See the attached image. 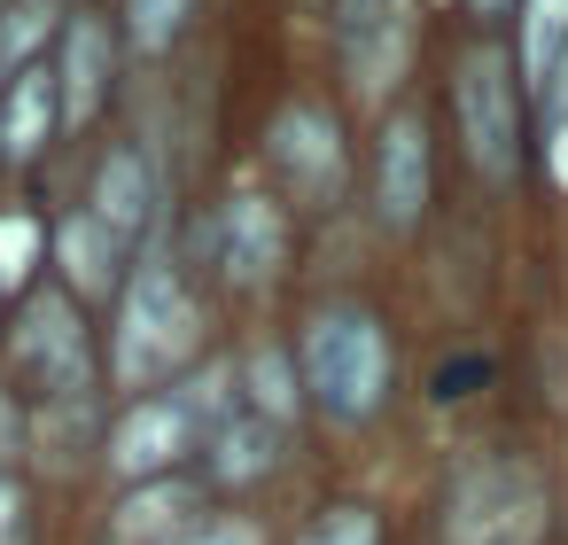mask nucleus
Wrapping results in <instances>:
<instances>
[{
    "instance_id": "4be33fe9",
    "label": "nucleus",
    "mask_w": 568,
    "mask_h": 545,
    "mask_svg": "<svg viewBox=\"0 0 568 545\" xmlns=\"http://www.w3.org/2000/svg\"><path fill=\"white\" fill-rule=\"evenodd\" d=\"M0 545H24V483L0 475Z\"/></svg>"
},
{
    "instance_id": "a211bd4d",
    "label": "nucleus",
    "mask_w": 568,
    "mask_h": 545,
    "mask_svg": "<svg viewBox=\"0 0 568 545\" xmlns=\"http://www.w3.org/2000/svg\"><path fill=\"white\" fill-rule=\"evenodd\" d=\"M187 9H195V0H125V40H133V55H164V48L187 32Z\"/></svg>"
},
{
    "instance_id": "f257e3e1",
    "label": "nucleus",
    "mask_w": 568,
    "mask_h": 545,
    "mask_svg": "<svg viewBox=\"0 0 568 545\" xmlns=\"http://www.w3.org/2000/svg\"><path fill=\"white\" fill-rule=\"evenodd\" d=\"M296 382L327 421H366L389 397V335L366 304H320L296 343Z\"/></svg>"
},
{
    "instance_id": "39448f33",
    "label": "nucleus",
    "mask_w": 568,
    "mask_h": 545,
    "mask_svg": "<svg viewBox=\"0 0 568 545\" xmlns=\"http://www.w3.org/2000/svg\"><path fill=\"white\" fill-rule=\"evenodd\" d=\"M444 545H545V483L529 460H483L444 498Z\"/></svg>"
},
{
    "instance_id": "a878e982",
    "label": "nucleus",
    "mask_w": 568,
    "mask_h": 545,
    "mask_svg": "<svg viewBox=\"0 0 568 545\" xmlns=\"http://www.w3.org/2000/svg\"><path fill=\"white\" fill-rule=\"evenodd\" d=\"M0 452H17V397L0 390Z\"/></svg>"
},
{
    "instance_id": "dca6fc26",
    "label": "nucleus",
    "mask_w": 568,
    "mask_h": 545,
    "mask_svg": "<svg viewBox=\"0 0 568 545\" xmlns=\"http://www.w3.org/2000/svg\"><path fill=\"white\" fill-rule=\"evenodd\" d=\"M273 444H281V428H273V421L234 413V421H219V428H211V475H219V483H257V475L273 467Z\"/></svg>"
},
{
    "instance_id": "5701e85b",
    "label": "nucleus",
    "mask_w": 568,
    "mask_h": 545,
    "mask_svg": "<svg viewBox=\"0 0 568 545\" xmlns=\"http://www.w3.org/2000/svg\"><path fill=\"white\" fill-rule=\"evenodd\" d=\"M180 545H265V537H257V522H242V514H234V522H203V529H195V537H180Z\"/></svg>"
},
{
    "instance_id": "9b49d317",
    "label": "nucleus",
    "mask_w": 568,
    "mask_h": 545,
    "mask_svg": "<svg viewBox=\"0 0 568 545\" xmlns=\"http://www.w3.org/2000/svg\"><path fill=\"white\" fill-rule=\"evenodd\" d=\"M195 514H203V483L195 475L133 483V498L110 522V545H172V537H195Z\"/></svg>"
},
{
    "instance_id": "423d86ee",
    "label": "nucleus",
    "mask_w": 568,
    "mask_h": 545,
    "mask_svg": "<svg viewBox=\"0 0 568 545\" xmlns=\"http://www.w3.org/2000/svg\"><path fill=\"white\" fill-rule=\"evenodd\" d=\"M17 374H24L40 397H55V405H71V397L94 390L87 304H79L71 289H40V296H24V312H17Z\"/></svg>"
},
{
    "instance_id": "f3484780",
    "label": "nucleus",
    "mask_w": 568,
    "mask_h": 545,
    "mask_svg": "<svg viewBox=\"0 0 568 545\" xmlns=\"http://www.w3.org/2000/svg\"><path fill=\"white\" fill-rule=\"evenodd\" d=\"M296 390H304V382H296V359H281V351H257V359H250V413H257V421L281 428V421L296 413Z\"/></svg>"
},
{
    "instance_id": "f03ea898",
    "label": "nucleus",
    "mask_w": 568,
    "mask_h": 545,
    "mask_svg": "<svg viewBox=\"0 0 568 545\" xmlns=\"http://www.w3.org/2000/svg\"><path fill=\"white\" fill-rule=\"evenodd\" d=\"M195 343H203V312H195V296H187V281H180V265L149 258V265L125 281V296H118L110 374H118L125 390H156L164 374H180V366L195 359Z\"/></svg>"
},
{
    "instance_id": "b1692460",
    "label": "nucleus",
    "mask_w": 568,
    "mask_h": 545,
    "mask_svg": "<svg viewBox=\"0 0 568 545\" xmlns=\"http://www.w3.org/2000/svg\"><path fill=\"white\" fill-rule=\"evenodd\" d=\"M382 17H389V0H335V24H343L351 40H358L366 24H382Z\"/></svg>"
},
{
    "instance_id": "20e7f679",
    "label": "nucleus",
    "mask_w": 568,
    "mask_h": 545,
    "mask_svg": "<svg viewBox=\"0 0 568 545\" xmlns=\"http://www.w3.org/2000/svg\"><path fill=\"white\" fill-rule=\"evenodd\" d=\"M452 110H459V141L475 157V172L490 188H506L521 172V79H514V55L506 48H467L459 71H452Z\"/></svg>"
},
{
    "instance_id": "ddd939ff",
    "label": "nucleus",
    "mask_w": 568,
    "mask_h": 545,
    "mask_svg": "<svg viewBox=\"0 0 568 545\" xmlns=\"http://www.w3.org/2000/svg\"><path fill=\"white\" fill-rule=\"evenodd\" d=\"M55 125H63V110H55V71H48V63H24V71L9 79V94H0V157L32 164Z\"/></svg>"
},
{
    "instance_id": "aec40b11",
    "label": "nucleus",
    "mask_w": 568,
    "mask_h": 545,
    "mask_svg": "<svg viewBox=\"0 0 568 545\" xmlns=\"http://www.w3.org/2000/svg\"><path fill=\"white\" fill-rule=\"evenodd\" d=\"M296 545H382V522H374L366 506H327Z\"/></svg>"
},
{
    "instance_id": "1a4fd4ad",
    "label": "nucleus",
    "mask_w": 568,
    "mask_h": 545,
    "mask_svg": "<svg viewBox=\"0 0 568 545\" xmlns=\"http://www.w3.org/2000/svg\"><path fill=\"white\" fill-rule=\"evenodd\" d=\"M374 211L389 234H413L428 211V125L413 110H397L374 141Z\"/></svg>"
},
{
    "instance_id": "2eb2a0df",
    "label": "nucleus",
    "mask_w": 568,
    "mask_h": 545,
    "mask_svg": "<svg viewBox=\"0 0 568 545\" xmlns=\"http://www.w3.org/2000/svg\"><path fill=\"white\" fill-rule=\"evenodd\" d=\"M55 265H63L71 296L87 304V296L118 289V234H102V226L79 211V219H63V226H55Z\"/></svg>"
},
{
    "instance_id": "6e6552de",
    "label": "nucleus",
    "mask_w": 568,
    "mask_h": 545,
    "mask_svg": "<svg viewBox=\"0 0 568 545\" xmlns=\"http://www.w3.org/2000/svg\"><path fill=\"white\" fill-rule=\"evenodd\" d=\"M211 250H219V265H226L234 289H265V281L288 265L281 203H273V195H226L219 219H211Z\"/></svg>"
},
{
    "instance_id": "0eeeda50",
    "label": "nucleus",
    "mask_w": 568,
    "mask_h": 545,
    "mask_svg": "<svg viewBox=\"0 0 568 545\" xmlns=\"http://www.w3.org/2000/svg\"><path fill=\"white\" fill-rule=\"evenodd\" d=\"M265 164L288 180L296 203H335L343 180H351V157H343V125L320 110V102H288L273 125H265Z\"/></svg>"
},
{
    "instance_id": "9d476101",
    "label": "nucleus",
    "mask_w": 568,
    "mask_h": 545,
    "mask_svg": "<svg viewBox=\"0 0 568 545\" xmlns=\"http://www.w3.org/2000/svg\"><path fill=\"white\" fill-rule=\"evenodd\" d=\"M110 24L102 17H71L63 24V55H55V110H63V125H94L102 118V102H110Z\"/></svg>"
},
{
    "instance_id": "7ed1b4c3",
    "label": "nucleus",
    "mask_w": 568,
    "mask_h": 545,
    "mask_svg": "<svg viewBox=\"0 0 568 545\" xmlns=\"http://www.w3.org/2000/svg\"><path fill=\"white\" fill-rule=\"evenodd\" d=\"M226 382H234L226 366H203L195 382L141 397V405L110 428V467H118L125 483H156V475H172V467L203 444V428L226 421Z\"/></svg>"
},
{
    "instance_id": "f8f14e48",
    "label": "nucleus",
    "mask_w": 568,
    "mask_h": 545,
    "mask_svg": "<svg viewBox=\"0 0 568 545\" xmlns=\"http://www.w3.org/2000/svg\"><path fill=\"white\" fill-rule=\"evenodd\" d=\"M87 219H94L102 234H118V242L149 234V219H156V172L141 164V149H110V157H102L94 195H87Z\"/></svg>"
},
{
    "instance_id": "393cba45",
    "label": "nucleus",
    "mask_w": 568,
    "mask_h": 545,
    "mask_svg": "<svg viewBox=\"0 0 568 545\" xmlns=\"http://www.w3.org/2000/svg\"><path fill=\"white\" fill-rule=\"evenodd\" d=\"M514 9H521V0H467L475 24H498V17H514Z\"/></svg>"
},
{
    "instance_id": "4468645a",
    "label": "nucleus",
    "mask_w": 568,
    "mask_h": 545,
    "mask_svg": "<svg viewBox=\"0 0 568 545\" xmlns=\"http://www.w3.org/2000/svg\"><path fill=\"white\" fill-rule=\"evenodd\" d=\"M560 55H568V0H521L514 9V79L552 94Z\"/></svg>"
},
{
    "instance_id": "412c9836",
    "label": "nucleus",
    "mask_w": 568,
    "mask_h": 545,
    "mask_svg": "<svg viewBox=\"0 0 568 545\" xmlns=\"http://www.w3.org/2000/svg\"><path fill=\"white\" fill-rule=\"evenodd\" d=\"M48 17H55V9H17L9 24H0V55H24V48L48 32Z\"/></svg>"
},
{
    "instance_id": "6ab92c4d",
    "label": "nucleus",
    "mask_w": 568,
    "mask_h": 545,
    "mask_svg": "<svg viewBox=\"0 0 568 545\" xmlns=\"http://www.w3.org/2000/svg\"><path fill=\"white\" fill-rule=\"evenodd\" d=\"M40 250H48L40 219H24V211H0V289H24V281L40 273Z\"/></svg>"
}]
</instances>
